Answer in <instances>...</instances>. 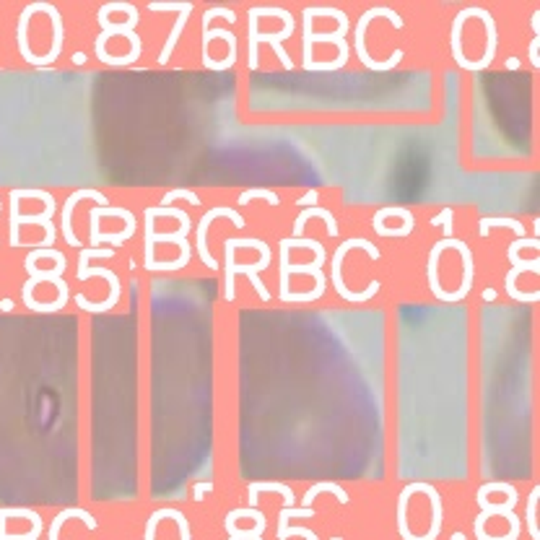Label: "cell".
Instances as JSON below:
<instances>
[{
	"label": "cell",
	"instance_id": "6da1fadb",
	"mask_svg": "<svg viewBox=\"0 0 540 540\" xmlns=\"http://www.w3.org/2000/svg\"><path fill=\"white\" fill-rule=\"evenodd\" d=\"M146 218V239H143V265L146 270H182L187 268L192 247L187 242V234L192 229V218L187 213L180 218V229L172 234H156L154 232V216L143 211Z\"/></svg>",
	"mask_w": 540,
	"mask_h": 540
},
{
	"label": "cell",
	"instance_id": "7a4b0ae2",
	"mask_svg": "<svg viewBox=\"0 0 540 540\" xmlns=\"http://www.w3.org/2000/svg\"><path fill=\"white\" fill-rule=\"evenodd\" d=\"M91 258H114V249H99V247L81 249V255H78V270H76V278L81 283L91 281V278H104V281L110 283V296H107L104 301H88L84 294H78L76 304L84 309V312H110V309L120 301L122 283L114 270H107V268H88V260Z\"/></svg>",
	"mask_w": 540,
	"mask_h": 540
},
{
	"label": "cell",
	"instance_id": "3957f363",
	"mask_svg": "<svg viewBox=\"0 0 540 540\" xmlns=\"http://www.w3.org/2000/svg\"><path fill=\"white\" fill-rule=\"evenodd\" d=\"M374 18H390V24L395 26V29H403L405 21L403 16L397 13V11L393 8H387V6H371V8H367L364 13H361V18L356 21V29H353V50H356V55H359V60L367 65L369 70H395L400 62H403L405 58V52L403 50H395L387 60H377V58H371L367 50V29L369 24L374 21Z\"/></svg>",
	"mask_w": 540,
	"mask_h": 540
},
{
	"label": "cell",
	"instance_id": "277c9868",
	"mask_svg": "<svg viewBox=\"0 0 540 540\" xmlns=\"http://www.w3.org/2000/svg\"><path fill=\"white\" fill-rule=\"evenodd\" d=\"M351 249H364V252H367V258L374 260V263L382 258V252H379V247L374 244V242L364 239V237H351V239L341 242V247L333 252V289L341 294V299L353 301V304H361V301H369V299H374V296H377L379 281H377V278H371V281L367 283V289H364V291H351V289L345 286L343 275H341V273H343L345 255H348Z\"/></svg>",
	"mask_w": 540,
	"mask_h": 540
},
{
	"label": "cell",
	"instance_id": "5b68a950",
	"mask_svg": "<svg viewBox=\"0 0 540 540\" xmlns=\"http://www.w3.org/2000/svg\"><path fill=\"white\" fill-rule=\"evenodd\" d=\"M128 21L125 24H114V21H110V11H107V6H102V8L96 11V21H99V26H102V32H99V37L94 39V50H96V58L99 60H107V42H110L112 37H117L122 34L125 39L130 42V52H128V62L133 65V62L140 58V52H143V39L136 34V26L138 21H140V13H138V8L133 6V3H128Z\"/></svg>",
	"mask_w": 540,
	"mask_h": 540
},
{
	"label": "cell",
	"instance_id": "8992f818",
	"mask_svg": "<svg viewBox=\"0 0 540 540\" xmlns=\"http://www.w3.org/2000/svg\"><path fill=\"white\" fill-rule=\"evenodd\" d=\"M501 494H506V501L504 504H494V501H489L486 489H483V486L478 489L475 501H478L480 512H478V517H475V522H473V532H475V538H478L480 532H486V522H489V517L499 515L509 522V532L501 535V540H520V535H522V520L515 515V506H517V501H520V491H517L512 483H504V480H501Z\"/></svg>",
	"mask_w": 540,
	"mask_h": 540
},
{
	"label": "cell",
	"instance_id": "52a82bcc",
	"mask_svg": "<svg viewBox=\"0 0 540 540\" xmlns=\"http://www.w3.org/2000/svg\"><path fill=\"white\" fill-rule=\"evenodd\" d=\"M247 37H249V55H247V68L249 70H258L260 68V55H258V50H260V44L265 42V44H270L273 47V52L278 55V60H281V65L286 70H291L294 68V62H291V58H289V52H286V47H283V42L289 39V37L294 34V26H296V21H294V13L289 18H283V29L281 32H268V34H263L258 29V16L252 13V8L247 11Z\"/></svg>",
	"mask_w": 540,
	"mask_h": 540
},
{
	"label": "cell",
	"instance_id": "ba28073f",
	"mask_svg": "<svg viewBox=\"0 0 540 540\" xmlns=\"http://www.w3.org/2000/svg\"><path fill=\"white\" fill-rule=\"evenodd\" d=\"M234 252H237V249H234L229 242H223V263H226V291H223V299L234 301V296H237V289H234L237 273H244L249 278V283L255 286V291H258L260 301H270V294H268L265 283L260 281V270L270 268L273 252H268V255H260L258 263H244V265H239V263L234 260Z\"/></svg>",
	"mask_w": 540,
	"mask_h": 540
},
{
	"label": "cell",
	"instance_id": "9c48e42d",
	"mask_svg": "<svg viewBox=\"0 0 540 540\" xmlns=\"http://www.w3.org/2000/svg\"><path fill=\"white\" fill-rule=\"evenodd\" d=\"M216 218H229V221L237 226V229H242L244 226V218H242L239 211H234V208H226V206H216L211 208L208 213H203V218L197 221V255H200V260H203V265H208V270H218V263L213 260V255L208 252V229H211V223L216 221Z\"/></svg>",
	"mask_w": 540,
	"mask_h": 540
},
{
	"label": "cell",
	"instance_id": "30bf717a",
	"mask_svg": "<svg viewBox=\"0 0 540 540\" xmlns=\"http://www.w3.org/2000/svg\"><path fill=\"white\" fill-rule=\"evenodd\" d=\"M81 200H94L99 208L110 206L107 195L94 187H78L76 192H70L68 200L62 203V239L68 242L70 247H81V242H78L76 234H73V208H76V203H81Z\"/></svg>",
	"mask_w": 540,
	"mask_h": 540
},
{
	"label": "cell",
	"instance_id": "8fae6325",
	"mask_svg": "<svg viewBox=\"0 0 540 540\" xmlns=\"http://www.w3.org/2000/svg\"><path fill=\"white\" fill-rule=\"evenodd\" d=\"M419 494L429 499L431 506V527L426 535H419L416 540H437L439 532H442V525H444V506H442V494H439L431 483H419Z\"/></svg>",
	"mask_w": 540,
	"mask_h": 540
},
{
	"label": "cell",
	"instance_id": "7c38bea8",
	"mask_svg": "<svg viewBox=\"0 0 540 540\" xmlns=\"http://www.w3.org/2000/svg\"><path fill=\"white\" fill-rule=\"evenodd\" d=\"M309 218H322L325 221V234L333 239V237H338L341 234V226H338V218L333 216V211H327V208H320V206H312V208H304L299 216H296V221H294V237H301V232H304V223L309 221Z\"/></svg>",
	"mask_w": 540,
	"mask_h": 540
},
{
	"label": "cell",
	"instance_id": "4fadbf2b",
	"mask_svg": "<svg viewBox=\"0 0 540 540\" xmlns=\"http://www.w3.org/2000/svg\"><path fill=\"white\" fill-rule=\"evenodd\" d=\"M73 517H78V520H84L86 522L88 530H96L99 527V522L94 520V515L88 512V509H84V506H68V509H62L60 515L52 520L50 525V540H60V530H62V525L68 522V520H73Z\"/></svg>",
	"mask_w": 540,
	"mask_h": 540
},
{
	"label": "cell",
	"instance_id": "5bb4252c",
	"mask_svg": "<svg viewBox=\"0 0 540 540\" xmlns=\"http://www.w3.org/2000/svg\"><path fill=\"white\" fill-rule=\"evenodd\" d=\"M263 491H270V494H281L283 496V506H294V501H296V494H294L291 486H286V483H249V489H247V501L249 506H255L258 509V501H260V494Z\"/></svg>",
	"mask_w": 540,
	"mask_h": 540
},
{
	"label": "cell",
	"instance_id": "9a60e30c",
	"mask_svg": "<svg viewBox=\"0 0 540 540\" xmlns=\"http://www.w3.org/2000/svg\"><path fill=\"white\" fill-rule=\"evenodd\" d=\"M190 13H192V3H187V0H182V11H180V18H177V24L172 26V32H169V37H166V42H164L162 52H159V65H166L169 62V58H172V52H174V44H177V39H180L182 34V29H185V24H187V18Z\"/></svg>",
	"mask_w": 540,
	"mask_h": 540
},
{
	"label": "cell",
	"instance_id": "2e32d148",
	"mask_svg": "<svg viewBox=\"0 0 540 540\" xmlns=\"http://www.w3.org/2000/svg\"><path fill=\"white\" fill-rule=\"evenodd\" d=\"M491 229H509V232H515L517 239H522V237H527V229H525V223L522 221H517V218H480L478 221V237H489Z\"/></svg>",
	"mask_w": 540,
	"mask_h": 540
},
{
	"label": "cell",
	"instance_id": "e0dca14e",
	"mask_svg": "<svg viewBox=\"0 0 540 540\" xmlns=\"http://www.w3.org/2000/svg\"><path fill=\"white\" fill-rule=\"evenodd\" d=\"M320 494H333L335 499H338V504H343V506H348V501H351V496L345 494L338 483H315L312 489H307V494L301 496V504L304 506H312L315 504V499L320 496Z\"/></svg>",
	"mask_w": 540,
	"mask_h": 540
},
{
	"label": "cell",
	"instance_id": "ac0fdd59",
	"mask_svg": "<svg viewBox=\"0 0 540 540\" xmlns=\"http://www.w3.org/2000/svg\"><path fill=\"white\" fill-rule=\"evenodd\" d=\"M301 24H304V37H301V65H304V70H312V62H315V58H312V34H315V18L309 16V11L304 8L301 11Z\"/></svg>",
	"mask_w": 540,
	"mask_h": 540
},
{
	"label": "cell",
	"instance_id": "d6986e66",
	"mask_svg": "<svg viewBox=\"0 0 540 540\" xmlns=\"http://www.w3.org/2000/svg\"><path fill=\"white\" fill-rule=\"evenodd\" d=\"M6 525H8V517L3 515V509H0V540H39L42 538V517L32 522V530L18 532V535H11Z\"/></svg>",
	"mask_w": 540,
	"mask_h": 540
},
{
	"label": "cell",
	"instance_id": "ffe728a7",
	"mask_svg": "<svg viewBox=\"0 0 540 540\" xmlns=\"http://www.w3.org/2000/svg\"><path fill=\"white\" fill-rule=\"evenodd\" d=\"M252 200H268L270 206H281V195L273 192L270 187H249L239 195V206H247Z\"/></svg>",
	"mask_w": 540,
	"mask_h": 540
},
{
	"label": "cell",
	"instance_id": "44dd1931",
	"mask_svg": "<svg viewBox=\"0 0 540 540\" xmlns=\"http://www.w3.org/2000/svg\"><path fill=\"white\" fill-rule=\"evenodd\" d=\"M39 258H52V260H55V263H58V270H60V273H65V270H68V258L62 255L60 249H50V247L32 249V252L26 255L24 263H29V265H34V263H37V260H39Z\"/></svg>",
	"mask_w": 540,
	"mask_h": 540
},
{
	"label": "cell",
	"instance_id": "7402d4cb",
	"mask_svg": "<svg viewBox=\"0 0 540 540\" xmlns=\"http://www.w3.org/2000/svg\"><path fill=\"white\" fill-rule=\"evenodd\" d=\"M18 190H11V247H21V237H18V229H21V223H18V218H21V211H18Z\"/></svg>",
	"mask_w": 540,
	"mask_h": 540
},
{
	"label": "cell",
	"instance_id": "603a6c76",
	"mask_svg": "<svg viewBox=\"0 0 540 540\" xmlns=\"http://www.w3.org/2000/svg\"><path fill=\"white\" fill-rule=\"evenodd\" d=\"M538 496H540V486H532L530 496H527V527H530V538L540 540L538 532Z\"/></svg>",
	"mask_w": 540,
	"mask_h": 540
},
{
	"label": "cell",
	"instance_id": "cb8c5ba5",
	"mask_svg": "<svg viewBox=\"0 0 540 540\" xmlns=\"http://www.w3.org/2000/svg\"><path fill=\"white\" fill-rule=\"evenodd\" d=\"M187 200V203H192V206H203V200H200V195H195L192 190H187V187H174V190H169L166 195L162 197V203H159V208H172V203L174 200Z\"/></svg>",
	"mask_w": 540,
	"mask_h": 540
},
{
	"label": "cell",
	"instance_id": "d4e9b609",
	"mask_svg": "<svg viewBox=\"0 0 540 540\" xmlns=\"http://www.w3.org/2000/svg\"><path fill=\"white\" fill-rule=\"evenodd\" d=\"M385 218H403V221H413L416 213H413L411 208H403V206L379 208V211H374V216H371V223H379V221H385Z\"/></svg>",
	"mask_w": 540,
	"mask_h": 540
},
{
	"label": "cell",
	"instance_id": "484cf974",
	"mask_svg": "<svg viewBox=\"0 0 540 540\" xmlns=\"http://www.w3.org/2000/svg\"><path fill=\"white\" fill-rule=\"evenodd\" d=\"M506 258H509L512 268H517L520 273H540V258L522 260V258H520V252H517L515 247H506Z\"/></svg>",
	"mask_w": 540,
	"mask_h": 540
},
{
	"label": "cell",
	"instance_id": "4316f807",
	"mask_svg": "<svg viewBox=\"0 0 540 540\" xmlns=\"http://www.w3.org/2000/svg\"><path fill=\"white\" fill-rule=\"evenodd\" d=\"M88 216H94V218H104V216H112V218H122L125 221V226H136V216L130 213L128 208H112V206H107V208H91V213Z\"/></svg>",
	"mask_w": 540,
	"mask_h": 540
},
{
	"label": "cell",
	"instance_id": "83f0119b",
	"mask_svg": "<svg viewBox=\"0 0 540 540\" xmlns=\"http://www.w3.org/2000/svg\"><path fill=\"white\" fill-rule=\"evenodd\" d=\"M162 512L164 520H174L177 522V527H180V540H192V532H190V522H187V517L182 515L180 509H172V506H164V509H159Z\"/></svg>",
	"mask_w": 540,
	"mask_h": 540
},
{
	"label": "cell",
	"instance_id": "f1b7e54d",
	"mask_svg": "<svg viewBox=\"0 0 540 540\" xmlns=\"http://www.w3.org/2000/svg\"><path fill=\"white\" fill-rule=\"evenodd\" d=\"M296 535H301V538L307 540H320L317 532L309 530V527H291L289 522H278V532H275L278 540H289V538H296Z\"/></svg>",
	"mask_w": 540,
	"mask_h": 540
},
{
	"label": "cell",
	"instance_id": "f546056e",
	"mask_svg": "<svg viewBox=\"0 0 540 540\" xmlns=\"http://www.w3.org/2000/svg\"><path fill=\"white\" fill-rule=\"evenodd\" d=\"M452 221H454V208H442V213L434 216L429 223L434 226V229H439V226H442L447 237H452V229H454Z\"/></svg>",
	"mask_w": 540,
	"mask_h": 540
},
{
	"label": "cell",
	"instance_id": "4dcf8cb0",
	"mask_svg": "<svg viewBox=\"0 0 540 540\" xmlns=\"http://www.w3.org/2000/svg\"><path fill=\"white\" fill-rule=\"evenodd\" d=\"M216 16H223L229 24H234L237 21V13H234L232 8H221V6H213V8H208L206 13H203V32H206L208 26H211V21H213Z\"/></svg>",
	"mask_w": 540,
	"mask_h": 540
},
{
	"label": "cell",
	"instance_id": "1f68e13d",
	"mask_svg": "<svg viewBox=\"0 0 540 540\" xmlns=\"http://www.w3.org/2000/svg\"><path fill=\"white\" fill-rule=\"evenodd\" d=\"M291 517H315V506H304V509H294V506H283L278 512V522H289Z\"/></svg>",
	"mask_w": 540,
	"mask_h": 540
},
{
	"label": "cell",
	"instance_id": "d6a6232c",
	"mask_svg": "<svg viewBox=\"0 0 540 540\" xmlns=\"http://www.w3.org/2000/svg\"><path fill=\"white\" fill-rule=\"evenodd\" d=\"M162 520H164L162 512L156 509L154 515L146 520V535H143V540H156V527H159V522H162Z\"/></svg>",
	"mask_w": 540,
	"mask_h": 540
},
{
	"label": "cell",
	"instance_id": "836d02e7",
	"mask_svg": "<svg viewBox=\"0 0 540 540\" xmlns=\"http://www.w3.org/2000/svg\"><path fill=\"white\" fill-rule=\"evenodd\" d=\"M317 200H320V192H317V190L309 187L307 192H304V195H301L299 200H296V206H299V208H304V206H317Z\"/></svg>",
	"mask_w": 540,
	"mask_h": 540
},
{
	"label": "cell",
	"instance_id": "e575fe53",
	"mask_svg": "<svg viewBox=\"0 0 540 540\" xmlns=\"http://www.w3.org/2000/svg\"><path fill=\"white\" fill-rule=\"evenodd\" d=\"M211 491H213V483H211V480H200V483H195V489H192V496H195V501H203V496L211 494Z\"/></svg>",
	"mask_w": 540,
	"mask_h": 540
},
{
	"label": "cell",
	"instance_id": "d590c367",
	"mask_svg": "<svg viewBox=\"0 0 540 540\" xmlns=\"http://www.w3.org/2000/svg\"><path fill=\"white\" fill-rule=\"evenodd\" d=\"M13 307H16V301H13V299H3V301H0V312H11Z\"/></svg>",
	"mask_w": 540,
	"mask_h": 540
},
{
	"label": "cell",
	"instance_id": "8d00e7d4",
	"mask_svg": "<svg viewBox=\"0 0 540 540\" xmlns=\"http://www.w3.org/2000/svg\"><path fill=\"white\" fill-rule=\"evenodd\" d=\"M73 62H76V65H84V62H86V52H76V55H73Z\"/></svg>",
	"mask_w": 540,
	"mask_h": 540
},
{
	"label": "cell",
	"instance_id": "74e56055",
	"mask_svg": "<svg viewBox=\"0 0 540 540\" xmlns=\"http://www.w3.org/2000/svg\"><path fill=\"white\" fill-rule=\"evenodd\" d=\"M483 299H486V301L496 299V289H486V291H483Z\"/></svg>",
	"mask_w": 540,
	"mask_h": 540
},
{
	"label": "cell",
	"instance_id": "f35d334b",
	"mask_svg": "<svg viewBox=\"0 0 540 540\" xmlns=\"http://www.w3.org/2000/svg\"><path fill=\"white\" fill-rule=\"evenodd\" d=\"M506 68H512V70L520 68V60H517V58H509V60H506Z\"/></svg>",
	"mask_w": 540,
	"mask_h": 540
},
{
	"label": "cell",
	"instance_id": "ab89813d",
	"mask_svg": "<svg viewBox=\"0 0 540 540\" xmlns=\"http://www.w3.org/2000/svg\"><path fill=\"white\" fill-rule=\"evenodd\" d=\"M452 540H465V535H463V532H454Z\"/></svg>",
	"mask_w": 540,
	"mask_h": 540
}]
</instances>
